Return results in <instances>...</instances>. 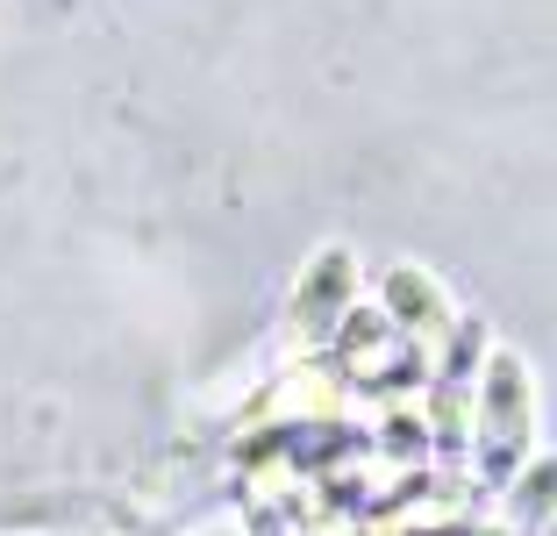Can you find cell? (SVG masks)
Masks as SVG:
<instances>
[{"mask_svg": "<svg viewBox=\"0 0 557 536\" xmlns=\"http://www.w3.org/2000/svg\"><path fill=\"white\" fill-rule=\"evenodd\" d=\"M486 429L500 443L515 437V451H522V429H529V387H522V365L515 357H493L486 373Z\"/></svg>", "mask_w": 557, "mask_h": 536, "instance_id": "cell-1", "label": "cell"}]
</instances>
